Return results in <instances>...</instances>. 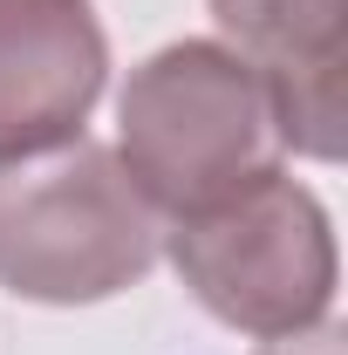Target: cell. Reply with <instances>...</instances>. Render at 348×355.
<instances>
[{"label": "cell", "mask_w": 348, "mask_h": 355, "mask_svg": "<svg viewBox=\"0 0 348 355\" xmlns=\"http://www.w3.org/2000/svg\"><path fill=\"white\" fill-rule=\"evenodd\" d=\"M287 137L273 83L225 42H171L143 55L116 96V164L157 219L205 212L280 171Z\"/></svg>", "instance_id": "1"}, {"label": "cell", "mask_w": 348, "mask_h": 355, "mask_svg": "<svg viewBox=\"0 0 348 355\" xmlns=\"http://www.w3.org/2000/svg\"><path fill=\"white\" fill-rule=\"evenodd\" d=\"M164 253V219L130 184L116 150L62 144L0 164V287L42 308H96L130 294Z\"/></svg>", "instance_id": "2"}, {"label": "cell", "mask_w": 348, "mask_h": 355, "mask_svg": "<svg viewBox=\"0 0 348 355\" xmlns=\"http://www.w3.org/2000/svg\"><path fill=\"white\" fill-rule=\"evenodd\" d=\"M164 253L177 280L191 287V301L239 335L273 342L335 314V287H342L335 219L287 171H266L260 184L218 198L205 212L171 219Z\"/></svg>", "instance_id": "3"}, {"label": "cell", "mask_w": 348, "mask_h": 355, "mask_svg": "<svg viewBox=\"0 0 348 355\" xmlns=\"http://www.w3.org/2000/svg\"><path fill=\"white\" fill-rule=\"evenodd\" d=\"M110 83V35L89 0H0V164L76 144Z\"/></svg>", "instance_id": "4"}, {"label": "cell", "mask_w": 348, "mask_h": 355, "mask_svg": "<svg viewBox=\"0 0 348 355\" xmlns=\"http://www.w3.org/2000/svg\"><path fill=\"white\" fill-rule=\"evenodd\" d=\"M205 7L225 48L273 83L287 150L335 164L348 130V0H205Z\"/></svg>", "instance_id": "5"}, {"label": "cell", "mask_w": 348, "mask_h": 355, "mask_svg": "<svg viewBox=\"0 0 348 355\" xmlns=\"http://www.w3.org/2000/svg\"><path fill=\"white\" fill-rule=\"evenodd\" d=\"M253 355H342V328H335V321H314V328H301V335L260 342Z\"/></svg>", "instance_id": "6"}]
</instances>
